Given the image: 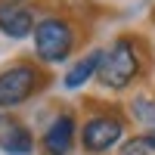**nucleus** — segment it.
Listing matches in <instances>:
<instances>
[{"label": "nucleus", "mask_w": 155, "mask_h": 155, "mask_svg": "<svg viewBox=\"0 0 155 155\" xmlns=\"http://www.w3.org/2000/svg\"><path fill=\"white\" fill-rule=\"evenodd\" d=\"M71 47H74V34H71V25L65 22L47 19L34 28V50L47 62H62L71 53Z\"/></svg>", "instance_id": "2"}, {"label": "nucleus", "mask_w": 155, "mask_h": 155, "mask_svg": "<svg viewBox=\"0 0 155 155\" xmlns=\"http://www.w3.org/2000/svg\"><path fill=\"white\" fill-rule=\"evenodd\" d=\"M0 146L9 155H28L31 152V134L19 124H3V134H0Z\"/></svg>", "instance_id": "7"}, {"label": "nucleus", "mask_w": 155, "mask_h": 155, "mask_svg": "<svg viewBox=\"0 0 155 155\" xmlns=\"http://www.w3.org/2000/svg\"><path fill=\"white\" fill-rule=\"evenodd\" d=\"M149 137H152V140H155V134H149Z\"/></svg>", "instance_id": "10"}, {"label": "nucleus", "mask_w": 155, "mask_h": 155, "mask_svg": "<svg viewBox=\"0 0 155 155\" xmlns=\"http://www.w3.org/2000/svg\"><path fill=\"white\" fill-rule=\"evenodd\" d=\"M0 31L6 37H28L34 31V19L25 6H9V3H0Z\"/></svg>", "instance_id": "5"}, {"label": "nucleus", "mask_w": 155, "mask_h": 155, "mask_svg": "<svg viewBox=\"0 0 155 155\" xmlns=\"http://www.w3.org/2000/svg\"><path fill=\"white\" fill-rule=\"evenodd\" d=\"M37 87V71L31 65H12L6 71H0V106L12 109L25 102Z\"/></svg>", "instance_id": "3"}, {"label": "nucleus", "mask_w": 155, "mask_h": 155, "mask_svg": "<svg viewBox=\"0 0 155 155\" xmlns=\"http://www.w3.org/2000/svg\"><path fill=\"white\" fill-rule=\"evenodd\" d=\"M121 134H124V124L118 118H90L84 124L81 140L87 152H106L121 140Z\"/></svg>", "instance_id": "4"}, {"label": "nucleus", "mask_w": 155, "mask_h": 155, "mask_svg": "<svg viewBox=\"0 0 155 155\" xmlns=\"http://www.w3.org/2000/svg\"><path fill=\"white\" fill-rule=\"evenodd\" d=\"M121 155H155V140L152 137H134L121 146Z\"/></svg>", "instance_id": "9"}, {"label": "nucleus", "mask_w": 155, "mask_h": 155, "mask_svg": "<svg viewBox=\"0 0 155 155\" xmlns=\"http://www.w3.org/2000/svg\"><path fill=\"white\" fill-rule=\"evenodd\" d=\"M71 137H74V121L68 118V115H59V118L50 124V130L44 134V146L53 155H62V152H68Z\"/></svg>", "instance_id": "6"}, {"label": "nucleus", "mask_w": 155, "mask_h": 155, "mask_svg": "<svg viewBox=\"0 0 155 155\" xmlns=\"http://www.w3.org/2000/svg\"><path fill=\"white\" fill-rule=\"evenodd\" d=\"M140 71V56H137V47L130 41H115V47L109 53H102V62H99V81L106 87H127L137 78Z\"/></svg>", "instance_id": "1"}, {"label": "nucleus", "mask_w": 155, "mask_h": 155, "mask_svg": "<svg viewBox=\"0 0 155 155\" xmlns=\"http://www.w3.org/2000/svg\"><path fill=\"white\" fill-rule=\"evenodd\" d=\"M99 62H102V53H99V50H96V53H90V56H84V59L65 74V87H68V90H78L81 84H87L90 78L99 71Z\"/></svg>", "instance_id": "8"}]
</instances>
